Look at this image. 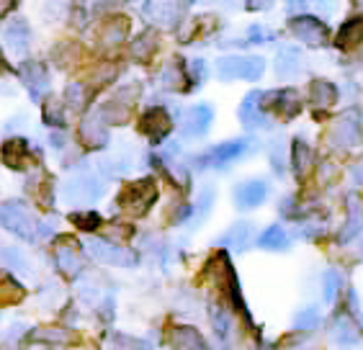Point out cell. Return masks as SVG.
Segmentation results:
<instances>
[{
	"label": "cell",
	"mask_w": 363,
	"mask_h": 350,
	"mask_svg": "<svg viewBox=\"0 0 363 350\" xmlns=\"http://www.w3.org/2000/svg\"><path fill=\"white\" fill-rule=\"evenodd\" d=\"M337 288H340V276H337L335 271H328V273H325V301L335 299Z\"/></svg>",
	"instance_id": "24"
},
{
	"label": "cell",
	"mask_w": 363,
	"mask_h": 350,
	"mask_svg": "<svg viewBox=\"0 0 363 350\" xmlns=\"http://www.w3.org/2000/svg\"><path fill=\"white\" fill-rule=\"evenodd\" d=\"M260 103H266L273 108V113H279L281 119H294L301 111V101L296 91H281V93H268V98Z\"/></svg>",
	"instance_id": "8"
},
{
	"label": "cell",
	"mask_w": 363,
	"mask_h": 350,
	"mask_svg": "<svg viewBox=\"0 0 363 350\" xmlns=\"http://www.w3.org/2000/svg\"><path fill=\"white\" fill-rule=\"evenodd\" d=\"M170 129H173V119H170L168 111H162V108H150L140 121V132L155 142L165 140L170 134Z\"/></svg>",
	"instance_id": "7"
},
{
	"label": "cell",
	"mask_w": 363,
	"mask_h": 350,
	"mask_svg": "<svg viewBox=\"0 0 363 350\" xmlns=\"http://www.w3.org/2000/svg\"><path fill=\"white\" fill-rule=\"evenodd\" d=\"M315 322H317V312H315V309H307V312H301V315L296 317V327H301V329L315 327Z\"/></svg>",
	"instance_id": "26"
},
{
	"label": "cell",
	"mask_w": 363,
	"mask_h": 350,
	"mask_svg": "<svg viewBox=\"0 0 363 350\" xmlns=\"http://www.w3.org/2000/svg\"><path fill=\"white\" fill-rule=\"evenodd\" d=\"M345 214H348V219H345V225H342L340 235H337L340 242H350L363 232V196L348 193L345 196Z\"/></svg>",
	"instance_id": "6"
},
{
	"label": "cell",
	"mask_w": 363,
	"mask_h": 350,
	"mask_svg": "<svg viewBox=\"0 0 363 350\" xmlns=\"http://www.w3.org/2000/svg\"><path fill=\"white\" fill-rule=\"evenodd\" d=\"M28 157H31V152H28L26 140H21V137H13L3 145V160H6L8 168L23 170L28 165Z\"/></svg>",
	"instance_id": "9"
},
{
	"label": "cell",
	"mask_w": 363,
	"mask_h": 350,
	"mask_svg": "<svg viewBox=\"0 0 363 350\" xmlns=\"http://www.w3.org/2000/svg\"><path fill=\"white\" fill-rule=\"evenodd\" d=\"M337 337L342 340V345H353L358 335L353 332V329H348V322H340V327H337Z\"/></svg>",
	"instance_id": "28"
},
{
	"label": "cell",
	"mask_w": 363,
	"mask_h": 350,
	"mask_svg": "<svg viewBox=\"0 0 363 350\" xmlns=\"http://www.w3.org/2000/svg\"><path fill=\"white\" fill-rule=\"evenodd\" d=\"M245 235H250V225H238L230 232V242H235L238 247H245Z\"/></svg>",
	"instance_id": "27"
},
{
	"label": "cell",
	"mask_w": 363,
	"mask_h": 350,
	"mask_svg": "<svg viewBox=\"0 0 363 350\" xmlns=\"http://www.w3.org/2000/svg\"><path fill=\"white\" fill-rule=\"evenodd\" d=\"M211 124V108L209 106H196L191 108L189 116H186V124H183V132L189 134V137H199L209 129Z\"/></svg>",
	"instance_id": "14"
},
{
	"label": "cell",
	"mask_w": 363,
	"mask_h": 350,
	"mask_svg": "<svg viewBox=\"0 0 363 350\" xmlns=\"http://www.w3.org/2000/svg\"><path fill=\"white\" fill-rule=\"evenodd\" d=\"M258 245L263 247V250H286L289 247L286 232L281 230V227H271V230H266L260 235Z\"/></svg>",
	"instance_id": "19"
},
{
	"label": "cell",
	"mask_w": 363,
	"mask_h": 350,
	"mask_svg": "<svg viewBox=\"0 0 363 350\" xmlns=\"http://www.w3.org/2000/svg\"><path fill=\"white\" fill-rule=\"evenodd\" d=\"M309 93H312V103L320 106V108H328L337 101V88L328 80H315L309 85Z\"/></svg>",
	"instance_id": "15"
},
{
	"label": "cell",
	"mask_w": 363,
	"mask_h": 350,
	"mask_svg": "<svg viewBox=\"0 0 363 350\" xmlns=\"http://www.w3.org/2000/svg\"><path fill=\"white\" fill-rule=\"evenodd\" d=\"M337 47L342 52H353L358 44L363 42V18H348V21L340 26V34H337Z\"/></svg>",
	"instance_id": "13"
},
{
	"label": "cell",
	"mask_w": 363,
	"mask_h": 350,
	"mask_svg": "<svg viewBox=\"0 0 363 350\" xmlns=\"http://www.w3.org/2000/svg\"><path fill=\"white\" fill-rule=\"evenodd\" d=\"M289 28H291L294 36H299L301 42L309 44V47H322V44L328 42V26L320 21V18H315V16H299V18H291V23H289Z\"/></svg>",
	"instance_id": "5"
},
{
	"label": "cell",
	"mask_w": 363,
	"mask_h": 350,
	"mask_svg": "<svg viewBox=\"0 0 363 350\" xmlns=\"http://www.w3.org/2000/svg\"><path fill=\"white\" fill-rule=\"evenodd\" d=\"M353 175H356V181H358V183H363V160L353 165Z\"/></svg>",
	"instance_id": "29"
},
{
	"label": "cell",
	"mask_w": 363,
	"mask_h": 350,
	"mask_svg": "<svg viewBox=\"0 0 363 350\" xmlns=\"http://www.w3.org/2000/svg\"><path fill=\"white\" fill-rule=\"evenodd\" d=\"M55 258H57V268L62 271L67 278H75L77 271H80V258L77 252H72V247H55Z\"/></svg>",
	"instance_id": "16"
},
{
	"label": "cell",
	"mask_w": 363,
	"mask_h": 350,
	"mask_svg": "<svg viewBox=\"0 0 363 350\" xmlns=\"http://www.w3.org/2000/svg\"><path fill=\"white\" fill-rule=\"evenodd\" d=\"M132 52H134V57H137V60H147V57L155 52V36L152 34H142L140 39L134 42Z\"/></svg>",
	"instance_id": "22"
},
{
	"label": "cell",
	"mask_w": 363,
	"mask_h": 350,
	"mask_svg": "<svg viewBox=\"0 0 363 350\" xmlns=\"http://www.w3.org/2000/svg\"><path fill=\"white\" fill-rule=\"evenodd\" d=\"M0 225L6 227V230H11L13 235H18V237H26V239L34 237V232H36L34 214H31L21 201L3 203V206H0Z\"/></svg>",
	"instance_id": "2"
},
{
	"label": "cell",
	"mask_w": 363,
	"mask_h": 350,
	"mask_svg": "<svg viewBox=\"0 0 363 350\" xmlns=\"http://www.w3.org/2000/svg\"><path fill=\"white\" fill-rule=\"evenodd\" d=\"M266 193H268V186L263 181H247V183H242L238 191H235L238 203L242 206V209H252V206L263 203Z\"/></svg>",
	"instance_id": "12"
},
{
	"label": "cell",
	"mask_w": 363,
	"mask_h": 350,
	"mask_svg": "<svg viewBox=\"0 0 363 350\" xmlns=\"http://www.w3.org/2000/svg\"><path fill=\"white\" fill-rule=\"evenodd\" d=\"M155 198H157V183H155L152 178H142V181L129 183V186L121 191L119 206L126 214H132V217H142V214L150 211Z\"/></svg>",
	"instance_id": "1"
},
{
	"label": "cell",
	"mask_w": 363,
	"mask_h": 350,
	"mask_svg": "<svg viewBox=\"0 0 363 350\" xmlns=\"http://www.w3.org/2000/svg\"><path fill=\"white\" fill-rule=\"evenodd\" d=\"M312 165H315V157H312L309 147L301 140H296L294 142V170H296V175H307Z\"/></svg>",
	"instance_id": "18"
},
{
	"label": "cell",
	"mask_w": 363,
	"mask_h": 350,
	"mask_svg": "<svg viewBox=\"0 0 363 350\" xmlns=\"http://www.w3.org/2000/svg\"><path fill=\"white\" fill-rule=\"evenodd\" d=\"M328 137L333 147H353V145L361 140V119H358L353 111L342 113L340 119L330 126Z\"/></svg>",
	"instance_id": "4"
},
{
	"label": "cell",
	"mask_w": 363,
	"mask_h": 350,
	"mask_svg": "<svg viewBox=\"0 0 363 350\" xmlns=\"http://www.w3.org/2000/svg\"><path fill=\"white\" fill-rule=\"evenodd\" d=\"M70 219L80 230H96V227L101 225V217H98V214H75V217H70Z\"/></svg>",
	"instance_id": "25"
},
{
	"label": "cell",
	"mask_w": 363,
	"mask_h": 350,
	"mask_svg": "<svg viewBox=\"0 0 363 350\" xmlns=\"http://www.w3.org/2000/svg\"><path fill=\"white\" fill-rule=\"evenodd\" d=\"M299 67V57H296V52H291V50H286L284 55H279V62H276V70L281 72L284 77H289L294 70Z\"/></svg>",
	"instance_id": "21"
},
{
	"label": "cell",
	"mask_w": 363,
	"mask_h": 350,
	"mask_svg": "<svg viewBox=\"0 0 363 350\" xmlns=\"http://www.w3.org/2000/svg\"><path fill=\"white\" fill-rule=\"evenodd\" d=\"M23 296H26V291H23V286L18 281H13L11 276H0V307L18 304Z\"/></svg>",
	"instance_id": "17"
},
{
	"label": "cell",
	"mask_w": 363,
	"mask_h": 350,
	"mask_svg": "<svg viewBox=\"0 0 363 350\" xmlns=\"http://www.w3.org/2000/svg\"><path fill=\"white\" fill-rule=\"evenodd\" d=\"M173 350H209V345L196 327L181 324L173 329Z\"/></svg>",
	"instance_id": "10"
},
{
	"label": "cell",
	"mask_w": 363,
	"mask_h": 350,
	"mask_svg": "<svg viewBox=\"0 0 363 350\" xmlns=\"http://www.w3.org/2000/svg\"><path fill=\"white\" fill-rule=\"evenodd\" d=\"M260 93H250L247 98H245L242 108H240V116H242V124L245 126H255L260 124Z\"/></svg>",
	"instance_id": "20"
},
{
	"label": "cell",
	"mask_w": 363,
	"mask_h": 350,
	"mask_svg": "<svg viewBox=\"0 0 363 350\" xmlns=\"http://www.w3.org/2000/svg\"><path fill=\"white\" fill-rule=\"evenodd\" d=\"M242 152V142H227V145H219L214 149V160L224 162V160H232V157H238Z\"/></svg>",
	"instance_id": "23"
},
{
	"label": "cell",
	"mask_w": 363,
	"mask_h": 350,
	"mask_svg": "<svg viewBox=\"0 0 363 350\" xmlns=\"http://www.w3.org/2000/svg\"><path fill=\"white\" fill-rule=\"evenodd\" d=\"M217 70L224 80H230V77L255 80L263 72V60L260 57H224V60H219Z\"/></svg>",
	"instance_id": "3"
},
{
	"label": "cell",
	"mask_w": 363,
	"mask_h": 350,
	"mask_svg": "<svg viewBox=\"0 0 363 350\" xmlns=\"http://www.w3.org/2000/svg\"><path fill=\"white\" fill-rule=\"evenodd\" d=\"M93 255L101 258L104 263H116V266H132L134 260H137L134 252L113 245V242H96V245H93Z\"/></svg>",
	"instance_id": "11"
}]
</instances>
